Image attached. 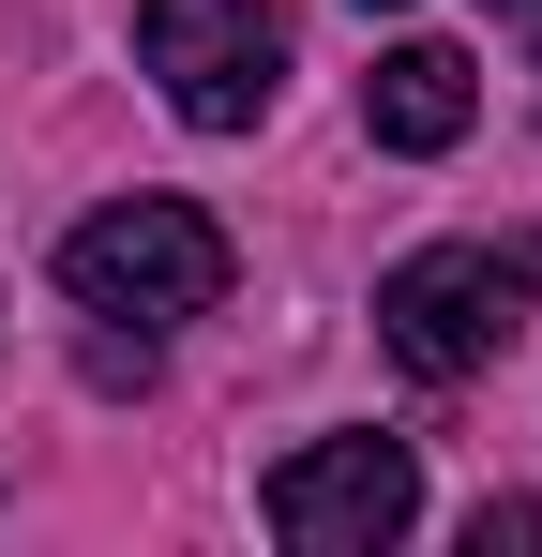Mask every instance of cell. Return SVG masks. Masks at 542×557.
Here are the masks:
<instances>
[{
    "label": "cell",
    "mask_w": 542,
    "mask_h": 557,
    "mask_svg": "<svg viewBox=\"0 0 542 557\" xmlns=\"http://www.w3.org/2000/svg\"><path fill=\"white\" fill-rule=\"evenodd\" d=\"M61 286H76L90 317H211L226 301V226L196 211V196H106L76 242H61Z\"/></svg>",
    "instance_id": "2"
},
{
    "label": "cell",
    "mask_w": 542,
    "mask_h": 557,
    "mask_svg": "<svg viewBox=\"0 0 542 557\" xmlns=\"http://www.w3.org/2000/svg\"><path fill=\"white\" fill-rule=\"evenodd\" d=\"M136 61L196 136H257L286 91V15L271 0H136Z\"/></svg>",
    "instance_id": "3"
},
{
    "label": "cell",
    "mask_w": 542,
    "mask_h": 557,
    "mask_svg": "<svg viewBox=\"0 0 542 557\" xmlns=\"http://www.w3.org/2000/svg\"><path fill=\"white\" fill-rule=\"evenodd\" d=\"M257 512H271L286 557H377V543H407V512H422V453L407 437H317V453H286L257 482Z\"/></svg>",
    "instance_id": "4"
},
{
    "label": "cell",
    "mask_w": 542,
    "mask_h": 557,
    "mask_svg": "<svg viewBox=\"0 0 542 557\" xmlns=\"http://www.w3.org/2000/svg\"><path fill=\"white\" fill-rule=\"evenodd\" d=\"M467 557H542V497H482L467 512Z\"/></svg>",
    "instance_id": "6"
},
{
    "label": "cell",
    "mask_w": 542,
    "mask_h": 557,
    "mask_svg": "<svg viewBox=\"0 0 542 557\" xmlns=\"http://www.w3.org/2000/svg\"><path fill=\"white\" fill-rule=\"evenodd\" d=\"M361 15H407V0H361Z\"/></svg>",
    "instance_id": "7"
},
{
    "label": "cell",
    "mask_w": 542,
    "mask_h": 557,
    "mask_svg": "<svg viewBox=\"0 0 542 557\" xmlns=\"http://www.w3.org/2000/svg\"><path fill=\"white\" fill-rule=\"evenodd\" d=\"M528 30H542V0H528Z\"/></svg>",
    "instance_id": "8"
},
{
    "label": "cell",
    "mask_w": 542,
    "mask_h": 557,
    "mask_svg": "<svg viewBox=\"0 0 542 557\" xmlns=\"http://www.w3.org/2000/svg\"><path fill=\"white\" fill-rule=\"evenodd\" d=\"M482 121V61L467 46H392L377 76H361V136L377 151H452Z\"/></svg>",
    "instance_id": "5"
},
{
    "label": "cell",
    "mask_w": 542,
    "mask_h": 557,
    "mask_svg": "<svg viewBox=\"0 0 542 557\" xmlns=\"http://www.w3.org/2000/svg\"><path fill=\"white\" fill-rule=\"evenodd\" d=\"M528 301H542V242H422L407 272L377 286V347L422 376V392H452V376H482L513 332H528Z\"/></svg>",
    "instance_id": "1"
}]
</instances>
